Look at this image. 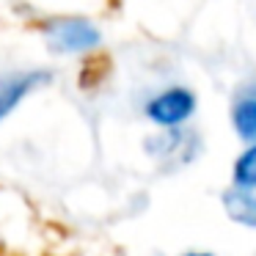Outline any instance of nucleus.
I'll list each match as a JSON object with an SVG mask.
<instances>
[{
    "label": "nucleus",
    "mask_w": 256,
    "mask_h": 256,
    "mask_svg": "<svg viewBox=\"0 0 256 256\" xmlns=\"http://www.w3.org/2000/svg\"><path fill=\"white\" fill-rule=\"evenodd\" d=\"M193 108H196V100L188 88H171V91H166V94L154 96V100L149 102V108H146V113H149L152 122L174 127V124L184 122V118L193 113Z\"/></svg>",
    "instance_id": "1"
},
{
    "label": "nucleus",
    "mask_w": 256,
    "mask_h": 256,
    "mask_svg": "<svg viewBox=\"0 0 256 256\" xmlns=\"http://www.w3.org/2000/svg\"><path fill=\"white\" fill-rule=\"evenodd\" d=\"M96 42H100L96 30L83 20H66L52 28V44L61 50H86V47H94Z\"/></svg>",
    "instance_id": "2"
},
{
    "label": "nucleus",
    "mask_w": 256,
    "mask_h": 256,
    "mask_svg": "<svg viewBox=\"0 0 256 256\" xmlns=\"http://www.w3.org/2000/svg\"><path fill=\"white\" fill-rule=\"evenodd\" d=\"M234 127L245 140H256V91H245L237 102H234Z\"/></svg>",
    "instance_id": "3"
},
{
    "label": "nucleus",
    "mask_w": 256,
    "mask_h": 256,
    "mask_svg": "<svg viewBox=\"0 0 256 256\" xmlns=\"http://www.w3.org/2000/svg\"><path fill=\"white\" fill-rule=\"evenodd\" d=\"M223 204L232 220L242 223V226H254L256 228V198L242 190H232V193L223 196Z\"/></svg>",
    "instance_id": "4"
},
{
    "label": "nucleus",
    "mask_w": 256,
    "mask_h": 256,
    "mask_svg": "<svg viewBox=\"0 0 256 256\" xmlns=\"http://www.w3.org/2000/svg\"><path fill=\"white\" fill-rule=\"evenodd\" d=\"M36 80H42V74H28V78H17V80H8V83H0V116L12 110V108L17 105V100L36 83Z\"/></svg>",
    "instance_id": "5"
},
{
    "label": "nucleus",
    "mask_w": 256,
    "mask_h": 256,
    "mask_svg": "<svg viewBox=\"0 0 256 256\" xmlns=\"http://www.w3.org/2000/svg\"><path fill=\"white\" fill-rule=\"evenodd\" d=\"M234 182L237 188H256V146L248 149L234 166Z\"/></svg>",
    "instance_id": "6"
},
{
    "label": "nucleus",
    "mask_w": 256,
    "mask_h": 256,
    "mask_svg": "<svg viewBox=\"0 0 256 256\" xmlns=\"http://www.w3.org/2000/svg\"><path fill=\"white\" fill-rule=\"evenodd\" d=\"M0 256H17V254H8V250H0Z\"/></svg>",
    "instance_id": "7"
},
{
    "label": "nucleus",
    "mask_w": 256,
    "mask_h": 256,
    "mask_svg": "<svg viewBox=\"0 0 256 256\" xmlns=\"http://www.w3.org/2000/svg\"><path fill=\"white\" fill-rule=\"evenodd\" d=\"M188 256H210V254H188Z\"/></svg>",
    "instance_id": "8"
}]
</instances>
